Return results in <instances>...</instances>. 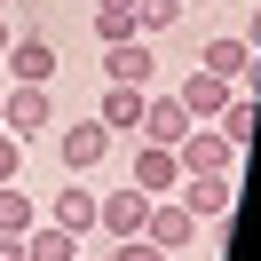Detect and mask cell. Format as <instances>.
Listing matches in <instances>:
<instances>
[{"label": "cell", "instance_id": "1", "mask_svg": "<svg viewBox=\"0 0 261 261\" xmlns=\"http://www.w3.org/2000/svg\"><path fill=\"white\" fill-rule=\"evenodd\" d=\"M0 127H8V135H16V143H48V135H56V95H48V87H8V95H0Z\"/></svg>", "mask_w": 261, "mask_h": 261}, {"label": "cell", "instance_id": "2", "mask_svg": "<svg viewBox=\"0 0 261 261\" xmlns=\"http://www.w3.org/2000/svg\"><path fill=\"white\" fill-rule=\"evenodd\" d=\"M198 71H214V80H229L238 95H253V87H261V48H245L238 32H222V40L198 48Z\"/></svg>", "mask_w": 261, "mask_h": 261}, {"label": "cell", "instance_id": "3", "mask_svg": "<svg viewBox=\"0 0 261 261\" xmlns=\"http://www.w3.org/2000/svg\"><path fill=\"white\" fill-rule=\"evenodd\" d=\"M48 143H56V166H64V174H95V166L111 159V127H95V119H71Z\"/></svg>", "mask_w": 261, "mask_h": 261}, {"label": "cell", "instance_id": "4", "mask_svg": "<svg viewBox=\"0 0 261 261\" xmlns=\"http://www.w3.org/2000/svg\"><path fill=\"white\" fill-rule=\"evenodd\" d=\"M174 206L190 214V222H229L238 182H229V174H182V182H174Z\"/></svg>", "mask_w": 261, "mask_h": 261}, {"label": "cell", "instance_id": "5", "mask_svg": "<svg viewBox=\"0 0 261 261\" xmlns=\"http://www.w3.org/2000/svg\"><path fill=\"white\" fill-rule=\"evenodd\" d=\"M174 159H182V174H229V166H238V143H229L222 127H190L174 143Z\"/></svg>", "mask_w": 261, "mask_h": 261}, {"label": "cell", "instance_id": "6", "mask_svg": "<svg viewBox=\"0 0 261 261\" xmlns=\"http://www.w3.org/2000/svg\"><path fill=\"white\" fill-rule=\"evenodd\" d=\"M229 95H238V87H229V80H214V71H182V87H174V103H182V111H190V127H214V119H222L229 111Z\"/></svg>", "mask_w": 261, "mask_h": 261}, {"label": "cell", "instance_id": "7", "mask_svg": "<svg viewBox=\"0 0 261 261\" xmlns=\"http://www.w3.org/2000/svg\"><path fill=\"white\" fill-rule=\"evenodd\" d=\"M143 222H150V198L143 190H135V182H127V190H111V198H95V229H103V238H143Z\"/></svg>", "mask_w": 261, "mask_h": 261}, {"label": "cell", "instance_id": "8", "mask_svg": "<svg viewBox=\"0 0 261 261\" xmlns=\"http://www.w3.org/2000/svg\"><path fill=\"white\" fill-rule=\"evenodd\" d=\"M127 182L143 198H174V182H182V159L166 143H135V166H127Z\"/></svg>", "mask_w": 261, "mask_h": 261}, {"label": "cell", "instance_id": "9", "mask_svg": "<svg viewBox=\"0 0 261 261\" xmlns=\"http://www.w3.org/2000/svg\"><path fill=\"white\" fill-rule=\"evenodd\" d=\"M135 135H143V143H166V150L190 135V111L174 103V87H166V95L150 87V95H143V119H135Z\"/></svg>", "mask_w": 261, "mask_h": 261}, {"label": "cell", "instance_id": "10", "mask_svg": "<svg viewBox=\"0 0 261 261\" xmlns=\"http://www.w3.org/2000/svg\"><path fill=\"white\" fill-rule=\"evenodd\" d=\"M0 64L16 71L24 87H48V80H56V40H48V32H16V40H8V56H0Z\"/></svg>", "mask_w": 261, "mask_h": 261}, {"label": "cell", "instance_id": "11", "mask_svg": "<svg viewBox=\"0 0 261 261\" xmlns=\"http://www.w3.org/2000/svg\"><path fill=\"white\" fill-rule=\"evenodd\" d=\"M103 80H119V87H150V80H159L150 40H119V48H103Z\"/></svg>", "mask_w": 261, "mask_h": 261}, {"label": "cell", "instance_id": "12", "mask_svg": "<svg viewBox=\"0 0 261 261\" xmlns=\"http://www.w3.org/2000/svg\"><path fill=\"white\" fill-rule=\"evenodd\" d=\"M143 238L159 245V253H182V245L198 238V222H190V214L174 206V198H150V222H143Z\"/></svg>", "mask_w": 261, "mask_h": 261}, {"label": "cell", "instance_id": "13", "mask_svg": "<svg viewBox=\"0 0 261 261\" xmlns=\"http://www.w3.org/2000/svg\"><path fill=\"white\" fill-rule=\"evenodd\" d=\"M143 95L150 87H119V80H103V103H95V127H111V143L143 119Z\"/></svg>", "mask_w": 261, "mask_h": 261}, {"label": "cell", "instance_id": "14", "mask_svg": "<svg viewBox=\"0 0 261 261\" xmlns=\"http://www.w3.org/2000/svg\"><path fill=\"white\" fill-rule=\"evenodd\" d=\"M71 253H80V238H71V229H56L48 214L24 229V261H71Z\"/></svg>", "mask_w": 261, "mask_h": 261}, {"label": "cell", "instance_id": "15", "mask_svg": "<svg viewBox=\"0 0 261 261\" xmlns=\"http://www.w3.org/2000/svg\"><path fill=\"white\" fill-rule=\"evenodd\" d=\"M48 222H56V229H71V238H87V229H95V190H56Z\"/></svg>", "mask_w": 261, "mask_h": 261}, {"label": "cell", "instance_id": "16", "mask_svg": "<svg viewBox=\"0 0 261 261\" xmlns=\"http://www.w3.org/2000/svg\"><path fill=\"white\" fill-rule=\"evenodd\" d=\"M87 24H95L103 48H119V40H135V0H95V16H87Z\"/></svg>", "mask_w": 261, "mask_h": 261}, {"label": "cell", "instance_id": "17", "mask_svg": "<svg viewBox=\"0 0 261 261\" xmlns=\"http://www.w3.org/2000/svg\"><path fill=\"white\" fill-rule=\"evenodd\" d=\"M182 8H190V0H135V40L174 32V24H182Z\"/></svg>", "mask_w": 261, "mask_h": 261}, {"label": "cell", "instance_id": "18", "mask_svg": "<svg viewBox=\"0 0 261 261\" xmlns=\"http://www.w3.org/2000/svg\"><path fill=\"white\" fill-rule=\"evenodd\" d=\"M32 222H40V198L16 190V182H0V229H8V238H24Z\"/></svg>", "mask_w": 261, "mask_h": 261}, {"label": "cell", "instance_id": "19", "mask_svg": "<svg viewBox=\"0 0 261 261\" xmlns=\"http://www.w3.org/2000/svg\"><path fill=\"white\" fill-rule=\"evenodd\" d=\"M214 127H222V135H229V143H238V150H245V143H253V95H229V111H222V119H214Z\"/></svg>", "mask_w": 261, "mask_h": 261}, {"label": "cell", "instance_id": "20", "mask_svg": "<svg viewBox=\"0 0 261 261\" xmlns=\"http://www.w3.org/2000/svg\"><path fill=\"white\" fill-rule=\"evenodd\" d=\"M103 261H174V253H159V245H150V238H119V245H111V253H103Z\"/></svg>", "mask_w": 261, "mask_h": 261}, {"label": "cell", "instance_id": "21", "mask_svg": "<svg viewBox=\"0 0 261 261\" xmlns=\"http://www.w3.org/2000/svg\"><path fill=\"white\" fill-rule=\"evenodd\" d=\"M16 174H24V143L0 127V182H16Z\"/></svg>", "mask_w": 261, "mask_h": 261}, {"label": "cell", "instance_id": "22", "mask_svg": "<svg viewBox=\"0 0 261 261\" xmlns=\"http://www.w3.org/2000/svg\"><path fill=\"white\" fill-rule=\"evenodd\" d=\"M245 48H261V0H245Z\"/></svg>", "mask_w": 261, "mask_h": 261}, {"label": "cell", "instance_id": "23", "mask_svg": "<svg viewBox=\"0 0 261 261\" xmlns=\"http://www.w3.org/2000/svg\"><path fill=\"white\" fill-rule=\"evenodd\" d=\"M0 261H24V238H8V229H0Z\"/></svg>", "mask_w": 261, "mask_h": 261}, {"label": "cell", "instance_id": "24", "mask_svg": "<svg viewBox=\"0 0 261 261\" xmlns=\"http://www.w3.org/2000/svg\"><path fill=\"white\" fill-rule=\"evenodd\" d=\"M8 40H16V32H8V8H0V56H8Z\"/></svg>", "mask_w": 261, "mask_h": 261}, {"label": "cell", "instance_id": "25", "mask_svg": "<svg viewBox=\"0 0 261 261\" xmlns=\"http://www.w3.org/2000/svg\"><path fill=\"white\" fill-rule=\"evenodd\" d=\"M71 261H103V253H87V245H80V253H71Z\"/></svg>", "mask_w": 261, "mask_h": 261}, {"label": "cell", "instance_id": "26", "mask_svg": "<svg viewBox=\"0 0 261 261\" xmlns=\"http://www.w3.org/2000/svg\"><path fill=\"white\" fill-rule=\"evenodd\" d=\"M0 8H8V0H0Z\"/></svg>", "mask_w": 261, "mask_h": 261}]
</instances>
